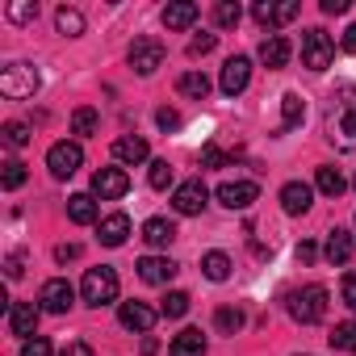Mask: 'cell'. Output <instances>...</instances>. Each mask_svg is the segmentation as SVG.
I'll list each match as a JSON object with an SVG mask.
<instances>
[{
    "label": "cell",
    "instance_id": "1",
    "mask_svg": "<svg viewBox=\"0 0 356 356\" xmlns=\"http://www.w3.org/2000/svg\"><path fill=\"white\" fill-rule=\"evenodd\" d=\"M80 298L88 302V306H109V302H118V273L109 268V264H101V268H88L84 273V281H80Z\"/></svg>",
    "mask_w": 356,
    "mask_h": 356
},
{
    "label": "cell",
    "instance_id": "2",
    "mask_svg": "<svg viewBox=\"0 0 356 356\" xmlns=\"http://www.w3.org/2000/svg\"><path fill=\"white\" fill-rule=\"evenodd\" d=\"M289 314L298 318V323H323V314H327V289L323 285H306V289H293L289 293Z\"/></svg>",
    "mask_w": 356,
    "mask_h": 356
},
{
    "label": "cell",
    "instance_id": "3",
    "mask_svg": "<svg viewBox=\"0 0 356 356\" xmlns=\"http://www.w3.org/2000/svg\"><path fill=\"white\" fill-rule=\"evenodd\" d=\"M0 92H5L9 101H30L38 92V72L34 63H9L5 72H0Z\"/></svg>",
    "mask_w": 356,
    "mask_h": 356
},
{
    "label": "cell",
    "instance_id": "4",
    "mask_svg": "<svg viewBox=\"0 0 356 356\" xmlns=\"http://www.w3.org/2000/svg\"><path fill=\"white\" fill-rule=\"evenodd\" d=\"M335 55V42L327 38V30H302V63L310 72H327Z\"/></svg>",
    "mask_w": 356,
    "mask_h": 356
},
{
    "label": "cell",
    "instance_id": "5",
    "mask_svg": "<svg viewBox=\"0 0 356 356\" xmlns=\"http://www.w3.org/2000/svg\"><path fill=\"white\" fill-rule=\"evenodd\" d=\"M80 163H84V151H80V143H55L51 151H47V168H51V176H59V181H67V176H76L80 172Z\"/></svg>",
    "mask_w": 356,
    "mask_h": 356
},
{
    "label": "cell",
    "instance_id": "6",
    "mask_svg": "<svg viewBox=\"0 0 356 356\" xmlns=\"http://www.w3.org/2000/svg\"><path fill=\"white\" fill-rule=\"evenodd\" d=\"M248 80H252V59H248V55H231V59L222 63L218 88H222L227 97H239V92L248 88Z\"/></svg>",
    "mask_w": 356,
    "mask_h": 356
},
{
    "label": "cell",
    "instance_id": "7",
    "mask_svg": "<svg viewBox=\"0 0 356 356\" xmlns=\"http://www.w3.org/2000/svg\"><path fill=\"white\" fill-rule=\"evenodd\" d=\"M126 189H130V176H126L122 168H101V172H92V193H97L101 202H118V197H126Z\"/></svg>",
    "mask_w": 356,
    "mask_h": 356
},
{
    "label": "cell",
    "instance_id": "8",
    "mask_svg": "<svg viewBox=\"0 0 356 356\" xmlns=\"http://www.w3.org/2000/svg\"><path fill=\"white\" fill-rule=\"evenodd\" d=\"M206 202H210V193H206V185H202V181H185V185H176V193H172L176 214H185V218L202 214V210H206Z\"/></svg>",
    "mask_w": 356,
    "mask_h": 356
},
{
    "label": "cell",
    "instance_id": "9",
    "mask_svg": "<svg viewBox=\"0 0 356 356\" xmlns=\"http://www.w3.org/2000/svg\"><path fill=\"white\" fill-rule=\"evenodd\" d=\"M72 302H76V289H72L63 277L47 281V285H42V293H38V306H42L47 314H67V310H72Z\"/></svg>",
    "mask_w": 356,
    "mask_h": 356
},
{
    "label": "cell",
    "instance_id": "10",
    "mask_svg": "<svg viewBox=\"0 0 356 356\" xmlns=\"http://www.w3.org/2000/svg\"><path fill=\"white\" fill-rule=\"evenodd\" d=\"M252 17L260 22V26H285V22H293L298 17V0H256L252 5Z\"/></svg>",
    "mask_w": 356,
    "mask_h": 356
},
{
    "label": "cell",
    "instance_id": "11",
    "mask_svg": "<svg viewBox=\"0 0 356 356\" xmlns=\"http://www.w3.org/2000/svg\"><path fill=\"white\" fill-rule=\"evenodd\" d=\"M159 63H163V47H159L155 38H134V47H130V67H134L138 76H151Z\"/></svg>",
    "mask_w": 356,
    "mask_h": 356
},
{
    "label": "cell",
    "instance_id": "12",
    "mask_svg": "<svg viewBox=\"0 0 356 356\" xmlns=\"http://www.w3.org/2000/svg\"><path fill=\"white\" fill-rule=\"evenodd\" d=\"M38 314H42V306H34V302H13V306H9V331L22 335V339H34V335H38Z\"/></svg>",
    "mask_w": 356,
    "mask_h": 356
},
{
    "label": "cell",
    "instance_id": "13",
    "mask_svg": "<svg viewBox=\"0 0 356 356\" xmlns=\"http://www.w3.org/2000/svg\"><path fill=\"white\" fill-rule=\"evenodd\" d=\"M256 197H260L256 181H227V185H218V202H222L227 210H248Z\"/></svg>",
    "mask_w": 356,
    "mask_h": 356
},
{
    "label": "cell",
    "instance_id": "14",
    "mask_svg": "<svg viewBox=\"0 0 356 356\" xmlns=\"http://www.w3.org/2000/svg\"><path fill=\"white\" fill-rule=\"evenodd\" d=\"M118 318H122L126 331H151L155 318H159V310H151L147 302H122L118 306Z\"/></svg>",
    "mask_w": 356,
    "mask_h": 356
},
{
    "label": "cell",
    "instance_id": "15",
    "mask_svg": "<svg viewBox=\"0 0 356 356\" xmlns=\"http://www.w3.org/2000/svg\"><path fill=\"white\" fill-rule=\"evenodd\" d=\"M176 273H181V268H176L168 256H143V260H138V277H143L147 285H168Z\"/></svg>",
    "mask_w": 356,
    "mask_h": 356
},
{
    "label": "cell",
    "instance_id": "16",
    "mask_svg": "<svg viewBox=\"0 0 356 356\" xmlns=\"http://www.w3.org/2000/svg\"><path fill=\"white\" fill-rule=\"evenodd\" d=\"M289 55H293V47H289V38H285V34H268V38L260 42V63H264V67H273V72H277V67H285V63H289Z\"/></svg>",
    "mask_w": 356,
    "mask_h": 356
},
{
    "label": "cell",
    "instance_id": "17",
    "mask_svg": "<svg viewBox=\"0 0 356 356\" xmlns=\"http://www.w3.org/2000/svg\"><path fill=\"white\" fill-rule=\"evenodd\" d=\"M310 206H314V189H310V185L289 181V185L281 189V210H285V214H306Z\"/></svg>",
    "mask_w": 356,
    "mask_h": 356
},
{
    "label": "cell",
    "instance_id": "18",
    "mask_svg": "<svg viewBox=\"0 0 356 356\" xmlns=\"http://www.w3.org/2000/svg\"><path fill=\"white\" fill-rule=\"evenodd\" d=\"M151 155V147H147V138H138V134H122L118 143H113V159L118 163H143Z\"/></svg>",
    "mask_w": 356,
    "mask_h": 356
},
{
    "label": "cell",
    "instance_id": "19",
    "mask_svg": "<svg viewBox=\"0 0 356 356\" xmlns=\"http://www.w3.org/2000/svg\"><path fill=\"white\" fill-rule=\"evenodd\" d=\"M168 356H206V335L197 327H185L181 335L168 343Z\"/></svg>",
    "mask_w": 356,
    "mask_h": 356
},
{
    "label": "cell",
    "instance_id": "20",
    "mask_svg": "<svg viewBox=\"0 0 356 356\" xmlns=\"http://www.w3.org/2000/svg\"><path fill=\"white\" fill-rule=\"evenodd\" d=\"M126 235H130V218H126V214H109V218H101V243H105V248H122Z\"/></svg>",
    "mask_w": 356,
    "mask_h": 356
},
{
    "label": "cell",
    "instance_id": "21",
    "mask_svg": "<svg viewBox=\"0 0 356 356\" xmlns=\"http://www.w3.org/2000/svg\"><path fill=\"white\" fill-rule=\"evenodd\" d=\"M197 22V5H189V0H176V5L163 9V26L168 30H189Z\"/></svg>",
    "mask_w": 356,
    "mask_h": 356
},
{
    "label": "cell",
    "instance_id": "22",
    "mask_svg": "<svg viewBox=\"0 0 356 356\" xmlns=\"http://www.w3.org/2000/svg\"><path fill=\"white\" fill-rule=\"evenodd\" d=\"M306 122V101L298 92H285L281 97V130H298Z\"/></svg>",
    "mask_w": 356,
    "mask_h": 356
},
{
    "label": "cell",
    "instance_id": "23",
    "mask_svg": "<svg viewBox=\"0 0 356 356\" xmlns=\"http://www.w3.org/2000/svg\"><path fill=\"white\" fill-rule=\"evenodd\" d=\"M67 218H72L76 227H88V222H97V202H92L88 193H76V197H67Z\"/></svg>",
    "mask_w": 356,
    "mask_h": 356
},
{
    "label": "cell",
    "instance_id": "24",
    "mask_svg": "<svg viewBox=\"0 0 356 356\" xmlns=\"http://www.w3.org/2000/svg\"><path fill=\"white\" fill-rule=\"evenodd\" d=\"M143 239H147L151 248H168V243L176 239V227H172L168 218H147V222H143Z\"/></svg>",
    "mask_w": 356,
    "mask_h": 356
},
{
    "label": "cell",
    "instance_id": "25",
    "mask_svg": "<svg viewBox=\"0 0 356 356\" xmlns=\"http://www.w3.org/2000/svg\"><path fill=\"white\" fill-rule=\"evenodd\" d=\"M323 252H327L331 264H348V260H352V235L335 227V231L327 235V248H323Z\"/></svg>",
    "mask_w": 356,
    "mask_h": 356
},
{
    "label": "cell",
    "instance_id": "26",
    "mask_svg": "<svg viewBox=\"0 0 356 356\" xmlns=\"http://www.w3.org/2000/svg\"><path fill=\"white\" fill-rule=\"evenodd\" d=\"M314 185H318V193H327V197H339V193L348 189V181L339 176V168H331V163H323V168L314 172Z\"/></svg>",
    "mask_w": 356,
    "mask_h": 356
},
{
    "label": "cell",
    "instance_id": "27",
    "mask_svg": "<svg viewBox=\"0 0 356 356\" xmlns=\"http://www.w3.org/2000/svg\"><path fill=\"white\" fill-rule=\"evenodd\" d=\"M202 273H206L210 281H227V277H231V256H227V252H206V256H202Z\"/></svg>",
    "mask_w": 356,
    "mask_h": 356
},
{
    "label": "cell",
    "instance_id": "28",
    "mask_svg": "<svg viewBox=\"0 0 356 356\" xmlns=\"http://www.w3.org/2000/svg\"><path fill=\"white\" fill-rule=\"evenodd\" d=\"M176 92H181V97H193V101H202V97L210 92V80H206L202 72H185L181 80H176Z\"/></svg>",
    "mask_w": 356,
    "mask_h": 356
},
{
    "label": "cell",
    "instance_id": "29",
    "mask_svg": "<svg viewBox=\"0 0 356 356\" xmlns=\"http://www.w3.org/2000/svg\"><path fill=\"white\" fill-rule=\"evenodd\" d=\"M55 26H59V34H67V38H80V34H84V13L63 5V9L55 13Z\"/></svg>",
    "mask_w": 356,
    "mask_h": 356
},
{
    "label": "cell",
    "instance_id": "30",
    "mask_svg": "<svg viewBox=\"0 0 356 356\" xmlns=\"http://www.w3.org/2000/svg\"><path fill=\"white\" fill-rule=\"evenodd\" d=\"M97 126H101V113L92 105H80L72 113V134H97Z\"/></svg>",
    "mask_w": 356,
    "mask_h": 356
},
{
    "label": "cell",
    "instance_id": "31",
    "mask_svg": "<svg viewBox=\"0 0 356 356\" xmlns=\"http://www.w3.org/2000/svg\"><path fill=\"white\" fill-rule=\"evenodd\" d=\"M327 339H331L335 352H356V323H352V318H348V323H335V331H331Z\"/></svg>",
    "mask_w": 356,
    "mask_h": 356
},
{
    "label": "cell",
    "instance_id": "32",
    "mask_svg": "<svg viewBox=\"0 0 356 356\" xmlns=\"http://www.w3.org/2000/svg\"><path fill=\"white\" fill-rule=\"evenodd\" d=\"M147 181H151V189H168L172 181H176V172H172V163L168 159H151V172H147Z\"/></svg>",
    "mask_w": 356,
    "mask_h": 356
},
{
    "label": "cell",
    "instance_id": "33",
    "mask_svg": "<svg viewBox=\"0 0 356 356\" xmlns=\"http://www.w3.org/2000/svg\"><path fill=\"white\" fill-rule=\"evenodd\" d=\"M159 314H168V318H185V314H189V293H185V289H172V293L163 298Z\"/></svg>",
    "mask_w": 356,
    "mask_h": 356
},
{
    "label": "cell",
    "instance_id": "34",
    "mask_svg": "<svg viewBox=\"0 0 356 356\" xmlns=\"http://www.w3.org/2000/svg\"><path fill=\"white\" fill-rule=\"evenodd\" d=\"M239 17H243V9L235 5V0H218V5H214V22H218L222 30H231V26H239Z\"/></svg>",
    "mask_w": 356,
    "mask_h": 356
},
{
    "label": "cell",
    "instance_id": "35",
    "mask_svg": "<svg viewBox=\"0 0 356 356\" xmlns=\"http://www.w3.org/2000/svg\"><path fill=\"white\" fill-rule=\"evenodd\" d=\"M214 323H218V331H227V335H235V331L243 327V310H239V306H222V310L214 314Z\"/></svg>",
    "mask_w": 356,
    "mask_h": 356
},
{
    "label": "cell",
    "instance_id": "36",
    "mask_svg": "<svg viewBox=\"0 0 356 356\" xmlns=\"http://www.w3.org/2000/svg\"><path fill=\"white\" fill-rule=\"evenodd\" d=\"M38 17V5H34V0H13V5H9V22H34Z\"/></svg>",
    "mask_w": 356,
    "mask_h": 356
},
{
    "label": "cell",
    "instance_id": "37",
    "mask_svg": "<svg viewBox=\"0 0 356 356\" xmlns=\"http://www.w3.org/2000/svg\"><path fill=\"white\" fill-rule=\"evenodd\" d=\"M0 185H5V189H22L26 185V163H5V176H0Z\"/></svg>",
    "mask_w": 356,
    "mask_h": 356
},
{
    "label": "cell",
    "instance_id": "38",
    "mask_svg": "<svg viewBox=\"0 0 356 356\" xmlns=\"http://www.w3.org/2000/svg\"><path fill=\"white\" fill-rule=\"evenodd\" d=\"M339 134H343V143L356 147V101H348V109H343V118H339Z\"/></svg>",
    "mask_w": 356,
    "mask_h": 356
},
{
    "label": "cell",
    "instance_id": "39",
    "mask_svg": "<svg viewBox=\"0 0 356 356\" xmlns=\"http://www.w3.org/2000/svg\"><path fill=\"white\" fill-rule=\"evenodd\" d=\"M5 143H9V147H26V143H30V126H26V122H9V126H5Z\"/></svg>",
    "mask_w": 356,
    "mask_h": 356
},
{
    "label": "cell",
    "instance_id": "40",
    "mask_svg": "<svg viewBox=\"0 0 356 356\" xmlns=\"http://www.w3.org/2000/svg\"><path fill=\"white\" fill-rule=\"evenodd\" d=\"M214 47H218V38H214V34H197V38L189 42V55H193V59H202V55H210Z\"/></svg>",
    "mask_w": 356,
    "mask_h": 356
},
{
    "label": "cell",
    "instance_id": "41",
    "mask_svg": "<svg viewBox=\"0 0 356 356\" xmlns=\"http://www.w3.org/2000/svg\"><path fill=\"white\" fill-rule=\"evenodd\" d=\"M22 356H51V339H47V335L26 339V343H22Z\"/></svg>",
    "mask_w": 356,
    "mask_h": 356
},
{
    "label": "cell",
    "instance_id": "42",
    "mask_svg": "<svg viewBox=\"0 0 356 356\" xmlns=\"http://www.w3.org/2000/svg\"><path fill=\"white\" fill-rule=\"evenodd\" d=\"M339 293H343V306H348V310H356V273H348V277H343Z\"/></svg>",
    "mask_w": 356,
    "mask_h": 356
},
{
    "label": "cell",
    "instance_id": "43",
    "mask_svg": "<svg viewBox=\"0 0 356 356\" xmlns=\"http://www.w3.org/2000/svg\"><path fill=\"white\" fill-rule=\"evenodd\" d=\"M155 122H159L163 130H176V126H181V113H176V109H159V113H155Z\"/></svg>",
    "mask_w": 356,
    "mask_h": 356
},
{
    "label": "cell",
    "instance_id": "44",
    "mask_svg": "<svg viewBox=\"0 0 356 356\" xmlns=\"http://www.w3.org/2000/svg\"><path fill=\"white\" fill-rule=\"evenodd\" d=\"M202 163H206V168H222V163H227V155H222L218 147H206V151H202Z\"/></svg>",
    "mask_w": 356,
    "mask_h": 356
},
{
    "label": "cell",
    "instance_id": "45",
    "mask_svg": "<svg viewBox=\"0 0 356 356\" xmlns=\"http://www.w3.org/2000/svg\"><path fill=\"white\" fill-rule=\"evenodd\" d=\"M59 356H92V348H88L84 339H72V343H67V348H63Z\"/></svg>",
    "mask_w": 356,
    "mask_h": 356
},
{
    "label": "cell",
    "instance_id": "46",
    "mask_svg": "<svg viewBox=\"0 0 356 356\" xmlns=\"http://www.w3.org/2000/svg\"><path fill=\"white\" fill-rule=\"evenodd\" d=\"M323 13H331V17L348 13V0H323Z\"/></svg>",
    "mask_w": 356,
    "mask_h": 356
},
{
    "label": "cell",
    "instance_id": "47",
    "mask_svg": "<svg viewBox=\"0 0 356 356\" xmlns=\"http://www.w3.org/2000/svg\"><path fill=\"white\" fill-rule=\"evenodd\" d=\"M339 47H343L348 55H356V26H348V30H343V38H339Z\"/></svg>",
    "mask_w": 356,
    "mask_h": 356
},
{
    "label": "cell",
    "instance_id": "48",
    "mask_svg": "<svg viewBox=\"0 0 356 356\" xmlns=\"http://www.w3.org/2000/svg\"><path fill=\"white\" fill-rule=\"evenodd\" d=\"M314 256H318V248H314V243H298V260H302V264H310Z\"/></svg>",
    "mask_w": 356,
    "mask_h": 356
},
{
    "label": "cell",
    "instance_id": "49",
    "mask_svg": "<svg viewBox=\"0 0 356 356\" xmlns=\"http://www.w3.org/2000/svg\"><path fill=\"white\" fill-rule=\"evenodd\" d=\"M76 256H80V248H76V243H67V248H59V252H55V260H59V264H67V260H76Z\"/></svg>",
    "mask_w": 356,
    "mask_h": 356
},
{
    "label": "cell",
    "instance_id": "50",
    "mask_svg": "<svg viewBox=\"0 0 356 356\" xmlns=\"http://www.w3.org/2000/svg\"><path fill=\"white\" fill-rule=\"evenodd\" d=\"M5 273L17 281V277H22V256H9V268H5Z\"/></svg>",
    "mask_w": 356,
    "mask_h": 356
},
{
    "label": "cell",
    "instance_id": "51",
    "mask_svg": "<svg viewBox=\"0 0 356 356\" xmlns=\"http://www.w3.org/2000/svg\"><path fill=\"white\" fill-rule=\"evenodd\" d=\"M352 185H356V181H352Z\"/></svg>",
    "mask_w": 356,
    "mask_h": 356
}]
</instances>
